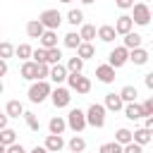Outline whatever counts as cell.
<instances>
[{
    "mask_svg": "<svg viewBox=\"0 0 153 153\" xmlns=\"http://www.w3.org/2000/svg\"><path fill=\"white\" fill-rule=\"evenodd\" d=\"M105 105H100V103H93V105H88V110L84 112L86 115V127H93V129H100V127H105Z\"/></svg>",
    "mask_w": 153,
    "mask_h": 153,
    "instance_id": "6da1fadb",
    "label": "cell"
},
{
    "mask_svg": "<svg viewBox=\"0 0 153 153\" xmlns=\"http://www.w3.org/2000/svg\"><path fill=\"white\" fill-rule=\"evenodd\" d=\"M67 86L72 88V91H76V93H81V96H86L88 91H91V79L88 76H84L81 72H67Z\"/></svg>",
    "mask_w": 153,
    "mask_h": 153,
    "instance_id": "7a4b0ae2",
    "label": "cell"
},
{
    "mask_svg": "<svg viewBox=\"0 0 153 153\" xmlns=\"http://www.w3.org/2000/svg\"><path fill=\"white\" fill-rule=\"evenodd\" d=\"M53 86L48 84V79H38V81H31L29 86V100L31 103H43L48 96H50Z\"/></svg>",
    "mask_w": 153,
    "mask_h": 153,
    "instance_id": "3957f363",
    "label": "cell"
},
{
    "mask_svg": "<svg viewBox=\"0 0 153 153\" xmlns=\"http://www.w3.org/2000/svg\"><path fill=\"white\" fill-rule=\"evenodd\" d=\"M38 22L43 24V29H53V31H57L60 29V24H62V14L57 12V10H43L41 12V17H38Z\"/></svg>",
    "mask_w": 153,
    "mask_h": 153,
    "instance_id": "277c9868",
    "label": "cell"
},
{
    "mask_svg": "<svg viewBox=\"0 0 153 153\" xmlns=\"http://www.w3.org/2000/svg\"><path fill=\"white\" fill-rule=\"evenodd\" d=\"M65 122H67V127H69L72 131H76V134L86 129V115H84V110H79V108H72Z\"/></svg>",
    "mask_w": 153,
    "mask_h": 153,
    "instance_id": "5b68a950",
    "label": "cell"
},
{
    "mask_svg": "<svg viewBox=\"0 0 153 153\" xmlns=\"http://www.w3.org/2000/svg\"><path fill=\"white\" fill-rule=\"evenodd\" d=\"M131 10H134L131 22L139 24V26H148V22H151V7H148V2H136V5H131Z\"/></svg>",
    "mask_w": 153,
    "mask_h": 153,
    "instance_id": "8992f818",
    "label": "cell"
},
{
    "mask_svg": "<svg viewBox=\"0 0 153 153\" xmlns=\"http://www.w3.org/2000/svg\"><path fill=\"white\" fill-rule=\"evenodd\" d=\"M127 62H129V50H127L124 45H117V48L110 50V55H108V65H110V67L120 69V67H124Z\"/></svg>",
    "mask_w": 153,
    "mask_h": 153,
    "instance_id": "52a82bcc",
    "label": "cell"
},
{
    "mask_svg": "<svg viewBox=\"0 0 153 153\" xmlns=\"http://www.w3.org/2000/svg\"><path fill=\"white\" fill-rule=\"evenodd\" d=\"M50 100H53L55 108H67L69 100H72V93H69V88H65V86H55V88L50 91Z\"/></svg>",
    "mask_w": 153,
    "mask_h": 153,
    "instance_id": "ba28073f",
    "label": "cell"
},
{
    "mask_svg": "<svg viewBox=\"0 0 153 153\" xmlns=\"http://www.w3.org/2000/svg\"><path fill=\"white\" fill-rule=\"evenodd\" d=\"M43 146H45L48 153H60V151L65 148V139H62V134H48Z\"/></svg>",
    "mask_w": 153,
    "mask_h": 153,
    "instance_id": "9c48e42d",
    "label": "cell"
},
{
    "mask_svg": "<svg viewBox=\"0 0 153 153\" xmlns=\"http://www.w3.org/2000/svg\"><path fill=\"white\" fill-rule=\"evenodd\" d=\"M115 33H120V36H124V33H129L131 29H134V22H131V17L129 14H120L117 19H115Z\"/></svg>",
    "mask_w": 153,
    "mask_h": 153,
    "instance_id": "30bf717a",
    "label": "cell"
},
{
    "mask_svg": "<svg viewBox=\"0 0 153 153\" xmlns=\"http://www.w3.org/2000/svg\"><path fill=\"white\" fill-rule=\"evenodd\" d=\"M96 79H98L100 84H112V81H115V67H110V65H98V67H96Z\"/></svg>",
    "mask_w": 153,
    "mask_h": 153,
    "instance_id": "8fae6325",
    "label": "cell"
},
{
    "mask_svg": "<svg viewBox=\"0 0 153 153\" xmlns=\"http://www.w3.org/2000/svg\"><path fill=\"white\" fill-rule=\"evenodd\" d=\"M48 79H53L57 86L67 79V67L62 65V62H55V65H50V72H48Z\"/></svg>",
    "mask_w": 153,
    "mask_h": 153,
    "instance_id": "7c38bea8",
    "label": "cell"
},
{
    "mask_svg": "<svg viewBox=\"0 0 153 153\" xmlns=\"http://www.w3.org/2000/svg\"><path fill=\"white\" fill-rule=\"evenodd\" d=\"M153 129H146V127H139V129H134L131 131V141L134 143H139V146H146V143H151V139H153V134H151Z\"/></svg>",
    "mask_w": 153,
    "mask_h": 153,
    "instance_id": "4fadbf2b",
    "label": "cell"
},
{
    "mask_svg": "<svg viewBox=\"0 0 153 153\" xmlns=\"http://www.w3.org/2000/svg\"><path fill=\"white\" fill-rule=\"evenodd\" d=\"M148 57H151V55H148V50H146V48H141V45L129 50V62H134V65H139V67H141V65H146V62H148Z\"/></svg>",
    "mask_w": 153,
    "mask_h": 153,
    "instance_id": "5bb4252c",
    "label": "cell"
},
{
    "mask_svg": "<svg viewBox=\"0 0 153 153\" xmlns=\"http://www.w3.org/2000/svg\"><path fill=\"white\" fill-rule=\"evenodd\" d=\"M36 62L33 60H24L22 62V67H19V74H22V79H26V81H36Z\"/></svg>",
    "mask_w": 153,
    "mask_h": 153,
    "instance_id": "9a60e30c",
    "label": "cell"
},
{
    "mask_svg": "<svg viewBox=\"0 0 153 153\" xmlns=\"http://www.w3.org/2000/svg\"><path fill=\"white\" fill-rule=\"evenodd\" d=\"M122 110H124V117H127V120H141V117H143V110H141V105H139L136 100L124 103Z\"/></svg>",
    "mask_w": 153,
    "mask_h": 153,
    "instance_id": "2e32d148",
    "label": "cell"
},
{
    "mask_svg": "<svg viewBox=\"0 0 153 153\" xmlns=\"http://www.w3.org/2000/svg\"><path fill=\"white\" fill-rule=\"evenodd\" d=\"M38 41H41V48H45V50H48V48H55V45H57V31L45 29V31L41 33Z\"/></svg>",
    "mask_w": 153,
    "mask_h": 153,
    "instance_id": "e0dca14e",
    "label": "cell"
},
{
    "mask_svg": "<svg viewBox=\"0 0 153 153\" xmlns=\"http://www.w3.org/2000/svg\"><path fill=\"white\" fill-rule=\"evenodd\" d=\"M105 110H110V112H117V110H122V98H120V93H105Z\"/></svg>",
    "mask_w": 153,
    "mask_h": 153,
    "instance_id": "ac0fdd59",
    "label": "cell"
},
{
    "mask_svg": "<svg viewBox=\"0 0 153 153\" xmlns=\"http://www.w3.org/2000/svg\"><path fill=\"white\" fill-rule=\"evenodd\" d=\"M96 36H98L103 43H112L117 33H115V29H112L110 24H103V26H98V29H96Z\"/></svg>",
    "mask_w": 153,
    "mask_h": 153,
    "instance_id": "d6986e66",
    "label": "cell"
},
{
    "mask_svg": "<svg viewBox=\"0 0 153 153\" xmlns=\"http://www.w3.org/2000/svg\"><path fill=\"white\" fill-rule=\"evenodd\" d=\"M96 55V48H93V43H86V41H81L79 43V48H76V57H81L84 62L88 60V57H93Z\"/></svg>",
    "mask_w": 153,
    "mask_h": 153,
    "instance_id": "ffe728a7",
    "label": "cell"
},
{
    "mask_svg": "<svg viewBox=\"0 0 153 153\" xmlns=\"http://www.w3.org/2000/svg\"><path fill=\"white\" fill-rule=\"evenodd\" d=\"M43 31H45V29H43V24H41L38 19H31V22L26 24V36H29V38H41Z\"/></svg>",
    "mask_w": 153,
    "mask_h": 153,
    "instance_id": "44dd1931",
    "label": "cell"
},
{
    "mask_svg": "<svg viewBox=\"0 0 153 153\" xmlns=\"http://www.w3.org/2000/svg\"><path fill=\"white\" fill-rule=\"evenodd\" d=\"M5 115H7V117H22V115H24V105H22L19 100H10V103L5 105Z\"/></svg>",
    "mask_w": 153,
    "mask_h": 153,
    "instance_id": "7402d4cb",
    "label": "cell"
},
{
    "mask_svg": "<svg viewBox=\"0 0 153 153\" xmlns=\"http://www.w3.org/2000/svg\"><path fill=\"white\" fill-rule=\"evenodd\" d=\"M65 129H67V122H65V117H60V115L48 122V131H50V134H62Z\"/></svg>",
    "mask_w": 153,
    "mask_h": 153,
    "instance_id": "603a6c76",
    "label": "cell"
},
{
    "mask_svg": "<svg viewBox=\"0 0 153 153\" xmlns=\"http://www.w3.org/2000/svg\"><path fill=\"white\" fill-rule=\"evenodd\" d=\"M141 41H143V36H141V33H134V31L124 33V48H127V50L139 48V45H141Z\"/></svg>",
    "mask_w": 153,
    "mask_h": 153,
    "instance_id": "cb8c5ba5",
    "label": "cell"
},
{
    "mask_svg": "<svg viewBox=\"0 0 153 153\" xmlns=\"http://www.w3.org/2000/svg\"><path fill=\"white\" fill-rule=\"evenodd\" d=\"M79 36H81V41L91 43V41L96 38V26H93V24H81V29H79Z\"/></svg>",
    "mask_w": 153,
    "mask_h": 153,
    "instance_id": "d4e9b609",
    "label": "cell"
},
{
    "mask_svg": "<svg viewBox=\"0 0 153 153\" xmlns=\"http://www.w3.org/2000/svg\"><path fill=\"white\" fill-rule=\"evenodd\" d=\"M136 96H139L136 86H122V91H120L122 103H131V100H136Z\"/></svg>",
    "mask_w": 153,
    "mask_h": 153,
    "instance_id": "484cf974",
    "label": "cell"
},
{
    "mask_svg": "<svg viewBox=\"0 0 153 153\" xmlns=\"http://www.w3.org/2000/svg\"><path fill=\"white\" fill-rule=\"evenodd\" d=\"M14 141H17V131H14V129H10V127L0 129V143H2V146H10V143H14Z\"/></svg>",
    "mask_w": 153,
    "mask_h": 153,
    "instance_id": "4316f807",
    "label": "cell"
},
{
    "mask_svg": "<svg viewBox=\"0 0 153 153\" xmlns=\"http://www.w3.org/2000/svg\"><path fill=\"white\" fill-rule=\"evenodd\" d=\"M45 62L48 65H55V62H62V50L55 45V48H48L45 50Z\"/></svg>",
    "mask_w": 153,
    "mask_h": 153,
    "instance_id": "83f0119b",
    "label": "cell"
},
{
    "mask_svg": "<svg viewBox=\"0 0 153 153\" xmlns=\"http://www.w3.org/2000/svg\"><path fill=\"white\" fill-rule=\"evenodd\" d=\"M67 148H69L72 153H84V148H86V141H84L81 136H72V139H69V143H67Z\"/></svg>",
    "mask_w": 153,
    "mask_h": 153,
    "instance_id": "f1b7e54d",
    "label": "cell"
},
{
    "mask_svg": "<svg viewBox=\"0 0 153 153\" xmlns=\"http://www.w3.org/2000/svg\"><path fill=\"white\" fill-rule=\"evenodd\" d=\"M67 22H69L72 26H81V24H84V12H81V10H69V12H67Z\"/></svg>",
    "mask_w": 153,
    "mask_h": 153,
    "instance_id": "f546056e",
    "label": "cell"
},
{
    "mask_svg": "<svg viewBox=\"0 0 153 153\" xmlns=\"http://www.w3.org/2000/svg\"><path fill=\"white\" fill-rule=\"evenodd\" d=\"M79 43H81V36H79V31H69V33L65 36V45H67V48L76 50V48H79Z\"/></svg>",
    "mask_w": 153,
    "mask_h": 153,
    "instance_id": "4dcf8cb0",
    "label": "cell"
},
{
    "mask_svg": "<svg viewBox=\"0 0 153 153\" xmlns=\"http://www.w3.org/2000/svg\"><path fill=\"white\" fill-rule=\"evenodd\" d=\"M115 141H117L120 146H124V143H129V141H131V131H129L127 127H120V129L115 131Z\"/></svg>",
    "mask_w": 153,
    "mask_h": 153,
    "instance_id": "1f68e13d",
    "label": "cell"
},
{
    "mask_svg": "<svg viewBox=\"0 0 153 153\" xmlns=\"http://www.w3.org/2000/svg\"><path fill=\"white\" fill-rule=\"evenodd\" d=\"M31 50H33V48H31L29 43H19V45L14 48V55H17L19 60H29V57H31Z\"/></svg>",
    "mask_w": 153,
    "mask_h": 153,
    "instance_id": "d6a6232c",
    "label": "cell"
},
{
    "mask_svg": "<svg viewBox=\"0 0 153 153\" xmlns=\"http://www.w3.org/2000/svg\"><path fill=\"white\" fill-rule=\"evenodd\" d=\"M22 117L26 120V127H29L31 131H38V129H41V122H38V117H36L33 112H26V110H24V115H22Z\"/></svg>",
    "mask_w": 153,
    "mask_h": 153,
    "instance_id": "836d02e7",
    "label": "cell"
},
{
    "mask_svg": "<svg viewBox=\"0 0 153 153\" xmlns=\"http://www.w3.org/2000/svg\"><path fill=\"white\" fill-rule=\"evenodd\" d=\"M65 67H67V72H81V69H84V60L74 55V57H69V60H67V65H65Z\"/></svg>",
    "mask_w": 153,
    "mask_h": 153,
    "instance_id": "e575fe53",
    "label": "cell"
},
{
    "mask_svg": "<svg viewBox=\"0 0 153 153\" xmlns=\"http://www.w3.org/2000/svg\"><path fill=\"white\" fill-rule=\"evenodd\" d=\"M14 55V45L7 41H0V60H10Z\"/></svg>",
    "mask_w": 153,
    "mask_h": 153,
    "instance_id": "d590c367",
    "label": "cell"
},
{
    "mask_svg": "<svg viewBox=\"0 0 153 153\" xmlns=\"http://www.w3.org/2000/svg\"><path fill=\"white\" fill-rule=\"evenodd\" d=\"M98 153H122V146L117 143V141H108V143H103L100 146V151Z\"/></svg>",
    "mask_w": 153,
    "mask_h": 153,
    "instance_id": "8d00e7d4",
    "label": "cell"
},
{
    "mask_svg": "<svg viewBox=\"0 0 153 153\" xmlns=\"http://www.w3.org/2000/svg\"><path fill=\"white\" fill-rule=\"evenodd\" d=\"M38 67H36V81L38 79H48V72H50V65L48 62H36Z\"/></svg>",
    "mask_w": 153,
    "mask_h": 153,
    "instance_id": "74e56055",
    "label": "cell"
},
{
    "mask_svg": "<svg viewBox=\"0 0 153 153\" xmlns=\"http://www.w3.org/2000/svg\"><path fill=\"white\" fill-rule=\"evenodd\" d=\"M122 153H143V146H139V143L129 141V143H124V146H122Z\"/></svg>",
    "mask_w": 153,
    "mask_h": 153,
    "instance_id": "f35d334b",
    "label": "cell"
},
{
    "mask_svg": "<svg viewBox=\"0 0 153 153\" xmlns=\"http://www.w3.org/2000/svg\"><path fill=\"white\" fill-rule=\"evenodd\" d=\"M31 57H33V62H45V48H33Z\"/></svg>",
    "mask_w": 153,
    "mask_h": 153,
    "instance_id": "ab89813d",
    "label": "cell"
},
{
    "mask_svg": "<svg viewBox=\"0 0 153 153\" xmlns=\"http://www.w3.org/2000/svg\"><path fill=\"white\" fill-rule=\"evenodd\" d=\"M141 110H143V115H153V98H146L141 103Z\"/></svg>",
    "mask_w": 153,
    "mask_h": 153,
    "instance_id": "60d3db41",
    "label": "cell"
},
{
    "mask_svg": "<svg viewBox=\"0 0 153 153\" xmlns=\"http://www.w3.org/2000/svg\"><path fill=\"white\" fill-rule=\"evenodd\" d=\"M5 153H26V148H24L22 143H17V141H14V143H10V146H7V151H5Z\"/></svg>",
    "mask_w": 153,
    "mask_h": 153,
    "instance_id": "b9f144b4",
    "label": "cell"
},
{
    "mask_svg": "<svg viewBox=\"0 0 153 153\" xmlns=\"http://www.w3.org/2000/svg\"><path fill=\"white\" fill-rule=\"evenodd\" d=\"M115 5H117L120 10H131V5H134V0H115Z\"/></svg>",
    "mask_w": 153,
    "mask_h": 153,
    "instance_id": "7bdbcfd3",
    "label": "cell"
},
{
    "mask_svg": "<svg viewBox=\"0 0 153 153\" xmlns=\"http://www.w3.org/2000/svg\"><path fill=\"white\" fill-rule=\"evenodd\" d=\"M143 84H146V88H153V72H148L143 76Z\"/></svg>",
    "mask_w": 153,
    "mask_h": 153,
    "instance_id": "ee69618b",
    "label": "cell"
},
{
    "mask_svg": "<svg viewBox=\"0 0 153 153\" xmlns=\"http://www.w3.org/2000/svg\"><path fill=\"white\" fill-rule=\"evenodd\" d=\"M7 74V60H0V79Z\"/></svg>",
    "mask_w": 153,
    "mask_h": 153,
    "instance_id": "f6af8a7d",
    "label": "cell"
},
{
    "mask_svg": "<svg viewBox=\"0 0 153 153\" xmlns=\"http://www.w3.org/2000/svg\"><path fill=\"white\" fill-rule=\"evenodd\" d=\"M7 120H10V117H7L5 112H0V129H5V127H7Z\"/></svg>",
    "mask_w": 153,
    "mask_h": 153,
    "instance_id": "bcb514c9",
    "label": "cell"
},
{
    "mask_svg": "<svg viewBox=\"0 0 153 153\" xmlns=\"http://www.w3.org/2000/svg\"><path fill=\"white\" fill-rule=\"evenodd\" d=\"M29 153H48V151H45V146H33Z\"/></svg>",
    "mask_w": 153,
    "mask_h": 153,
    "instance_id": "7dc6e473",
    "label": "cell"
},
{
    "mask_svg": "<svg viewBox=\"0 0 153 153\" xmlns=\"http://www.w3.org/2000/svg\"><path fill=\"white\" fill-rule=\"evenodd\" d=\"M81 2H84V5H93L96 0H81Z\"/></svg>",
    "mask_w": 153,
    "mask_h": 153,
    "instance_id": "c3c4849f",
    "label": "cell"
},
{
    "mask_svg": "<svg viewBox=\"0 0 153 153\" xmlns=\"http://www.w3.org/2000/svg\"><path fill=\"white\" fill-rule=\"evenodd\" d=\"M5 151H7V146H2V143H0V153H5Z\"/></svg>",
    "mask_w": 153,
    "mask_h": 153,
    "instance_id": "681fc988",
    "label": "cell"
},
{
    "mask_svg": "<svg viewBox=\"0 0 153 153\" xmlns=\"http://www.w3.org/2000/svg\"><path fill=\"white\" fill-rule=\"evenodd\" d=\"M2 91H5V86H2V79H0V96H2Z\"/></svg>",
    "mask_w": 153,
    "mask_h": 153,
    "instance_id": "f907efd6",
    "label": "cell"
},
{
    "mask_svg": "<svg viewBox=\"0 0 153 153\" xmlns=\"http://www.w3.org/2000/svg\"><path fill=\"white\" fill-rule=\"evenodd\" d=\"M60 2H72V0H60Z\"/></svg>",
    "mask_w": 153,
    "mask_h": 153,
    "instance_id": "816d5d0a",
    "label": "cell"
},
{
    "mask_svg": "<svg viewBox=\"0 0 153 153\" xmlns=\"http://www.w3.org/2000/svg\"><path fill=\"white\" fill-rule=\"evenodd\" d=\"M141 2H148V0H141Z\"/></svg>",
    "mask_w": 153,
    "mask_h": 153,
    "instance_id": "f5cc1de1",
    "label": "cell"
},
{
    "mask_svg": "<svg viewBox=\"0 0 153 153\" xmlns=\"http://www.w3.org/2000/svg\"><path fill=\"white\" fill-rule=\"evenodd\" d=\"M0 33H2V29H0Z\"/></svg>",
    "mask_w": 153,
    "mask_h": 153,
    "instance_id": "db71d44e",
    "label": "cell"
},
{
    "mask_svg": "<svg viewBox=\"0 0 153 153\" xmlns=\"http://www.w3.org/2000/svg\"><path fill=\"white\" fill-rule=\"evenodd\" d=\"M69 153H72V151H69Z\"/></svg>",
    "mask_w": 153,
    "mask_h": 153,
    "instance_id": "11a10c76",
    "label": "cell"
}]
</instances>
